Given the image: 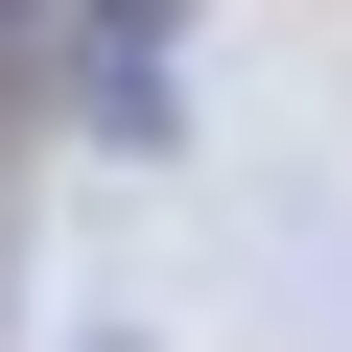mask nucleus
<instances>
[{"mask_svg":"<svg viewBox=\"0 0 352 352\" xmlns=\"http://www.w3.org/2000/svg\"><path fill=\"white\" fill-rule=\"evenodd\" d=\"M0 282H24V235H0Z\"/></svg>","mask_w":352,"mask_h":352,"instance_id":"obj_3","label":"nucleus"},{"mask_svg":"<svg viewBox=\"0 0 352 352\" xmlns=\"http://www.w3.org/2000/svg\"><path fill=\"white\" fill-rule=\"evenodd\" d=\"M164 24H188V0H94L71 24V118L94 141H164Z\"/></svg>","mask_w":352,"mask_h":352,"instance_id":"obj_1","label":"nucleus"},{"mask_svg":"<svg viewBox=\"0 0 352 352\" xmlns=\"http://www.w3.org/2000/svg\"><path fill=\"white\" fill-rule=\"evenodd\" d=\"M0 47H24V0H0Z\"/></svg>","mask_w":352,"mask_h":352,"instance_id":"obj_2","label":"nucleus"}]
</instances>
